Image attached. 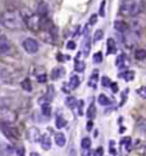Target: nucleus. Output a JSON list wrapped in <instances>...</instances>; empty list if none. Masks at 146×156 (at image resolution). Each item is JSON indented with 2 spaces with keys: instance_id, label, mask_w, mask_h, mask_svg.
Returning <instances> with one entry per match:
<instances>
[{
  "instance_id": "f257e3e1",
  "label": "nucleus",
  "mask_w": 146,
  "mask_h": 156,
  "mask_svg": "<svg viewBox=\"0 0 146 156\" xmlns=\"http://www.w3.org/2000/svg\"><path fill=\"white\" fill-rule=\"evenodd\" d=\"M3 25L10 30L21 28L23 25V19H22L21 13L19 12H14V10L5 12L3 14Z\"/></svg>"
},
{
  "instance_id": "f03ea898",
  "label": "nucleus",
  "mask_w": 146,
  "mask_h": 156,
  "mask_svg": "<svg viewBox=\"0 0 146 156\" xmlns=\"http://www.w3.org/2000/svg\"><path fill=\"white\" fill-rule=\"evenodd\" d=\"M121 13L123 15H134L140 13V6L133 0H126L121 6Z\"/></svg>"
},
{
  "instance_id": "7ed1b4c3",
  "label": "nucleus",
  "mask_w": 146,
  "mask_h": 156,
  "mask_svg": "<svg viewBox=\"0 0 146 156\" xmlns=\"http://www.w3.org/2000/svg\"><path fill=\"white\" fill-rule=\"evenodd\" d=\"M22 46L26 50V53H28V54H36L38 51V42L35 38H31V37L26 38L22 42Z\"/></svg>"
},
{
  "instance_id": "20e7f679",
  "label": "nucleus",
  "mask_w": 146,
  "mask_h": 156,
  "mask_svg": "<svg viewBox=\"0 0 146 156\" xmlns=\"http://www.w3.org/2000/svg\"><path fill=\"white\" fill-rule=\"evenodd\" d=\"M27 27L32 31H38L41 27V15L32 14L27 18Z\"/></svg>"
},
{
  "instance_id": "39448f33",
  "label": "nucleus",
  "mask_w": 146,
  "mask_h": 156,
  "mask_svg": "<svg viewBox=\"0 0 146 156\" xmlns=\"http://www.w3.org/2000/svg\"><path fill=\"white\" fill-rule=\"evenodd\" d=\"M0 119L5 123H13L15 120V114L9 109H0Z\"/></svg>"
},
{
  "instance_id": "423d86ee",
  "label": "nucleus",
  "mask_w": 146,
  "mask_h": 156,
  "mask_svg": "<svg viewBox=\"0 0 146 156\" xmlns=\"http://www.w3.org/2000/svg\"><path fill=\"white\" fill-rule=\"evenodd\" d=\"M12 53V45L5 37H0V55H8Z\"/></svg>"
},
{
  "instance_id": "0eeeda50",
  "label": "nucleus",
  "mask_w": 146,
  "mask_h": 156,
  "mask_svg": "<svg viewBox=\"0 0 146 156\" xmlns=\"http://www.w3.org/2000/svg\"><path fill=\"white\" fill-rule=\"evenodd\" d=\"M1 131L9 139H15L17 138V136H18L17 132H15L13 128H10L9 126H7V124H1Z\"/></svg>"
},
{
  "instance_id": "6e6552de",
  "label": "nucleus",
  "mask_w": 146,
  "mask_h": 156,
  "mask_svg": "<svg viewBox=\"0 0 146 156\" xmlns=\"http://www.w3.org/2000/svg\"><path fill=\"white\" fill-rule=\"evenodd\" d=\"M127 64H128V59H127V56L124 55V54L118 55L117 60H115V65H117L118 68H121V69H124V68H127Z\"/></svg>"
},
{
  "instance_id": "1a4fd4ad",
  "label": "nucleus",
  "mask_w": 146,
  "mask_h": 156,
  "mask_svg": "<svg viewBox=\"0 0 146 156\" xmlns=\"http://www.w3.org/2000/svg\"><path fill=\"white\" fill-rule=\"evenodd\" d=\"M28 138H30L32 142L40 141V138H41L40 131H38L37 128H30V129H28Z\"/></svg>"
},
{
  "instance_id": "9d476101",
  "label": "nucleus",
  "mask_w": 146,
  "mask_h": 156,
  "mask_svg": "<svg viewBox=\"0 0 146 156\" xmlns=\"http://www.w3.org/2000/svg\"><path fill=\"white\" fill-rule=\"evenodd\" d=\"M13 152H14V150L12 146L5 145V143H1V145H0V155L1 156H10Z\"/></svg>"
},
{
  "instance_id": "9b49d317",
  "label": "nucleus",
  "mask_w": 146,
  "mask_h": 156,
  "mask_svg": "<svg viewBox=\"0 0 146 156\" xmlns=\"http://www.w3.org/2000/svg\"><path fill=\"white\" fill-rule=\"evenodd\" d=\"M40 143H41V147L44 150H50L51 149V141H50V137L49 136H41L40 138Z\"/></svg>"
},
{
  "instance_id": "f8f14e48",
  "label": "nucleus",
  "mask_w": 146,
  "mask_h": 156,
  "mask_svg": "<svg viewBox=\"0 0 146 156\" xmlns=\"http://www.w3.org/2000/svg\"><path fill=\"white\" fill-rule=\"evenodd\" d=\"M106 53L108 54H114L115 51H117V46H115V41L113 40V38H108L106 41Z\"/></svg>"
},
{
  "instance_id": "ddd939ff",
  "label": "nucleus",
  "mask_w": 146,
  "mask_h": 156,
  "mask_svg": "<svg viewBox=\"0 0 146 156\" xmlns=\"http://www.w3.org/2000/svg\"><path fill=\"white\" fill-rule=\"evenodd\" d=\"M114 28L117 30L118 32H126V31L128 30V26L122 21H115L114 22Z\"/></svg>"
},
{
  "instance_id": "4468645a",
  "label": "nucleus",
  "mask_w": 146,
  "mask_h": 156,
  "mask_svg": "<svg viewBox=\"0 0 146 156\" xmlns=\"http://www.w3.org/2000/svg\"><path fill=\"white\" fill-rule=\"evenodd\" d=\"M118 77H121L123 78L124 81H133V78H134V73L132 71H124V72H122V73H119Z\"/></svg>"
},
{
  "instance_id": "2eb2a0df",
  "label": "nucleus",
  "mask_w": 146,
  "mask_h": 156,
  "mask_svg": "<svg viewBox=\"0 0 146 156\" xmlns=\"http://www.w3.org/2000/svg\"><path fill=\"white\" fill-rule=\"evenodd\" d=\"M54 139H55V143L59 147H63L65 145V136L63 133H56L55 137H54Z\"/></svg>"
},
{
  "instance_id": "dca6fc26",
  "label": "nucleus",
  "mask_w": 146,
  "mask_h": 156,
  "mask_svg": "<svg viewBox=\"0 0 146 156\" xmlns=\"http://www.w3.org/2000/svg\"><path fill=\"white\" fill-rule=\"evenodd\" d=\"M80 55H81V53L76 56L74 68H76V71H77V72H83V71H85V64H83V61H82V60H80Z\"/></svg>"
},
{
  "instance_id": "f3484780",
  "label": "nucleus",
  "mask_w": 146,
  "mask_h": 156,
  "mask_svg": "<svg viewBox=\"0 0 146 156\" xmlns=\"http://www.w3.org/2000/svg\"><path fill=\"white\" fill-rule=\"evenodd\" d=\"M90 49H91V41H90V38H88V35L86 36V38H85V41H83V54L85 55H88V53H90Z\"/></svg>"
},
{
  "instance_id": "a211bd4d",
  "label": "nucleus",
  "mask_w": 146,
  "mask_h": 156,
  "mask_svg": "<svg viewBox=\"0 0 146 156\" xmlns=\"http://www.w3.org/2000/svg\"><path fill=\"white\" fill-rule=\"evenodd\" d=\"M65 126H67V120H65L61 115H58L56 119H55V127L60 129V128H64Z\"/></svg>"
},
{
  "instance_id": "6ab92c4d",
  "label": "nucleus",
  "mask_w": 146,
  "mask_h": 156,
  "mask_svg": "<svg viewBox=\"0 0 146 156\" xmlns=\"http://www.w3.org/2000/svg\"><path fill=\"white\" fill-rule=\"evenodd\" d=\"M86 115H87V118L90 119V120H92V119L95 118V115H96V108H95V105H94V104H91L90 106H88Z\"/></svg>"
},
{
  "instance_id": "aec40b11",
  "label": "nucleus",
  "mask_w": 146,
  "mask_h": 156,
  "mask_svg": "<svg viewBox=\"0 0 146 156\" xmlns=\"http://www.w3.org/2000/svg\"><path fill=\"white\" fill-rule=\"evenodd\" d=\"M134 58H136L137 60H144L145 58H146V50L137 49L136 51H134Z\"/></svg>"
},
{
  "instance_id": "412c9836",
  "label": "nucleus",
  "mask_w": 146,
  "mask_h": 156,
  "mask_svg": "<svg viewBox=\"0 0 146 156\" xmlns=\"http://www.w3.org/2000/svg\"><path fill=\"white\" fill-rule=\"evenodd\" d=\"M21 86H22V88L25 90V91H27V92H31V91H32V84H31V81L28 79V78H26L25 81H22Z\"/></svg>"
},
{
  "instance_id": "4be33fe9",
  "label": "nucleus",
  "mask_w": 146,
  "mask_h": 156,
  "mask_svg": "<svg viewBox=\"0 0 146 156\" xmlns=\"http://www.w3.org/2000/svg\"><path fill=\"white\" fill-rule=\"evenodd\" d=\"M98 101H99L100 105H103V106H106V105H110V104H111V101L109 100V97H106L105 95H103V93L99 96Z\"/></svg>"
},
{
  "instance_id": "5701e85b",
  "label": "nucleus",
  "mask_w": 146,
  "mask_h": 156,
  "mask_svg": "<svg viewBox=\"0 0 146 156\" xmlns=\"http://www.w3.org/2000/svg\"><path fill=\"white\" fill-rule=\"evenodd\" d=\"M69 86H71V88H77L80 86V78L77 77L76 74H73L71 77V81H69Z\"/></svg>"
},
{
  "instance_id": "b1692460",
  "label": "nucleus",
  "mask_w": 146,
  "mask_h": 156,
  "mask_svg": "<svg viewBox=\"0 0 146 156\" xmlns=\"http://www.w3.org/2000/svg\"><path fill=\"white\" fill-rule=\"evenodd\" d=\"M65 105H67L68 108H71V109H74V106L77 105V100L74 99V97L69 96V97L65 99Z\"/></svg>"
},
{
  "instance_id": "393cba45",
  "label": "nucleus",
  "mask_w": 146,
  "mask_h": 156,
  "mask_svg": "<svg viewBox=\"0 0 146 156\" xmlns=\"http://www.w3.org/2000/svg\"><path fill=\"white\" fill-rule=\"evenodd\" d=\"M42 114H44L45 116H50V114H51V106H50L49 103L46 104H42Z\"/></svg>"
},
{
  "instance_id": "a878e982",
  "label": "nucleus",
  "mask_w": 146,
  "mask_h": 156,
  "mask_svg": "<svg viewBox=\"0 0 146 156\" xmlns=\"http://www.w3.org/2000/svg\"><path fill=\"white\" fill-rule=\"evenodd\" d=\"M45 14H48V5H46V3H40L38 4V15Z\"/></svg>"
},
{
  "instance_id": "bb28decb",
  "label": "nucleus",
  "mask_w": 146,
  "mask_h": 156,
  "mask_svg": "<svg viewBox=\"0 0 146 156\" xmlns=\"http://www.w3.org/2000/svg\"><path fill=\"white\" fill-rule=\"evenodd\" d=\"M81 147H82L83 150H88L91 147V139L88 137H85L82 139V142H81Z\"/></svg>"
},
{
  "instance_id": "cd10ccee",
  "label": "nucleus",
  "mask_w": 146,
  "mask_h": 156,
  "mask_svg": "<svg viewBox=\"0 0 146 156\" xmlns=\"http://www.w3.org/2000/svg\"><path fill=\"white\" fill-rule=\"evenodd\" d=\"M98 79H99V76L98 73H94L91 77H90V82H88V84L91 86V87H96V84H98Z\"/></svg>"
},
{
  "instance_id": "c85d7f7f",
  "label": "nucleus",
  "mask_w": 146,
  "mask_h": 156,
  "mask_svg": "<svg viewBox=\"0 0 146 156\" xmlns=\"http://www.w3.org/2000/svg\"><path fill=\"white\" fill-rule=\"evenodd\" d=\"M103 37H104V31L103 30H96V32L94 33V41L98 42L100 40H103Z\"/></svg>"
},
{
  "instance_id": "c756f323",
  "label": "nucleus",
  "mask_w": 146,
  "mask_h": 156,
  "mask_svg": "<svg viewBox=\"0 0 146 156\" xmlns=\"http://www.w3.org/2000/svg\"><path fill=\"white\" fill-rule=\"evenodd\" d=\"M61 71H63L61 68H55V69H53V73H51V78H53V79H58V78L61 76Z\"/></svg>"
},
{
  "instance_id": "7c9ffc66",
  "label": "nucleus",
  "mask_w": 146,
  "mask_h": 156,
  "mask_svg": "<svg viewBox=\"0 0 146 156\" xmlns=\"http://www.w3.org/2000/svg\"><path fill=\"white\" fill-rule=\"evenodd\" d=\"M122 145L126 146V150L129 151L131 150V137H124L122 139Z\"/></svg>"
},
{
  "instance_id": "2f4dec72",
  "label": "nucleus",
  "mask_w": 146,
  "mask_h": 156,
  "mask_svg": "<svg viewBox=\"0 0 146 156\" xmlns=\"http://www.w3.org/2000/svg\"><path fill=\"white\" fill-rule=\"evenodd\" d=\"M137 95L142 97V99H146V86H142V87L137 90Z\"/></svg>"
},
{
  "instance_id": "473e14b6",
  "label": "nucleus",
  "mask_w": 146,
  "mask_h": 156,
  "mask_svg": "<svg viewBox=\"0 0 146 156\" xmlns=\"http://www.w3.org/2000/svg\"><path fill=\"white\" fill-rule=\"evenodd\" d=\"M101 61H103V54H101V53H96V54H94V63L99 64V63H101Z\"/></svg>"
},
{
  "instance_id": "72a5a7b5",
  "label": "nucleus",
  "mask_w": 146,
  "mask_h": 156,
  "mask_svg": "<svg viewBox=\"0 0 146 156\" xmlns=\"http://www.w3.org/2000/svg\"><path fill=\"white\" fill-rule=\"evenodd\" d=\"M110 78H108V77H103L101 78V84L104 86V87H108V86H110Z\"/></svg>"
},
{
  "instance_id": "f704fd0d",
  "label": "nucleus",
  "mask_w": 146,
  "mask_h": 156,
  "mask_svg": "<svg viewBox=\"0 0 146 156\" xmlns=\"http://www.w3.org/2000/svg\"><path fill=\"white\" fill-rule=\"evenodd\" d=\"M96 21H98V14H92L91 17H90V22H88V25H90V26L95 25Z\"/></svg>"
},
{
  "instance_id": "c9c22d12",
  "label": "nucleus",
  "mask_w": 146,
  "mask_h": 156,
  "mask_svg": "<svg viewBox=\"0 0 146 156\" xmlns=\"http://www.w3.org/2000/svg\"><path fill=\"white\" fill-rule=\"evenodd\" d=\"M104 8H105V1H103L101 3V5H100V15H101V17H104V15H105V10H104Z\"/></svg>"
},
{
  "instance_id": "e433bc0d",
  "label": "nucleus",
  "mask_w": 146,
  "mask_h": 156,
  "mask_svg": "<svg viewBox=\"0 0 146 156\" xmlns=\"http://www.w3.org/2000/svg\"><path fill=\"white\" fill-rule=\"evenodd\" d=\"M103 152H104L103 147H99V149H96V151L94 152V156H103Z\"/></svg>"
},
{
  "instance_id": "4c0bfd02",
  "label": "nucleus",
  "mask_w": 146,
  "mask_h": 156,
  "mask_svg": "<svg viewBox=\"0 0 146 156\" xmlns=\"http://www.w3.org/2000/svg\"><path fill=\"white\" fill-rule=\"evenodd\" d=\"M67 49H69V50H74V49H76V44H74L73 41L67 42Z\"/></svg>"
},
{
  "instance_id": "58836bf2",
  "label": "nucleus",
  "mask_w": 146,
  "mask_h": 156,
  "mask_svg": "<svg viewBox=\"0 0 146 156\" xmlns=\"http://www.w3.org/2000/svg\"><path fill=\"white\" fill-rule=\"evenodd\" d=\"M110 87H111V91H113L114 93L118 92V84L115 83V82H113V83H110Z\"/></svg>"
},
{
  "instance_id": "ea45409f",
  "label": "nucleus",
  "mask_w": 146,
  "mask_h": 156,
  "mask_svg": "<svg viewBox=\"0 0 146 156\" xmlns=\"http://www.w3.org/2000/svg\"><path fill=\"white\" fill-rule=\"evenodd\" d=\"M82 156H94V152H92L90 149H88V150H83Z\"/></svg>"
},
{
  "instance_id": "a19ab883",
  "label": "nucleus",
  "mask_w": 146,
  "mask_h": 156,
  "mask_svg": "<svg viewBox=\"0 0 146 156\" xmlns=\"http://www.w3.org/2000/svg\"><path fill=\"white\" fill-rule=\"evenodd\" d=\"M37 79L40 83H44V82H46V74H41V76H37Z\"/></svg>"
},
{
  "instance_id": "79ce46f5",
  "label": "nucleus",
  "mask_w": 146,
  "mask_h": 156,
  "mask_svg": "<svg viewBox=\"0 0 146 156\" xmlns=\"http://www.w3.org/2000/svg\"><path fill=\"white\" fill-rule=\"evenodd\" d=\"M58 58L60 59V61H65V60H69V56L67 55V56H64V55H61V54H59L58 55Z\"/></svg>"
},
{
  "instance_id": "37998d69",
  "label": "nucleus",
  "mask_w": 146,
  "mask_h": 156,
  "mask_svg": "<svg viewBox=\"0 0 146 156\" xmlns=\"http://www.w3.org/2000/svg\"><path fill=\"white\" fill-rule=\"evenodd\" d=\"M78 105H80V111H78V114L80 115H82L83 113H82V106H83V101H80L78 103Z\"/></svg>"
},
{
  "instance_id": "c03bdc74",
  "label": "nucleus",
  "mask_w": 146,
  "mask_h": 156,
  "mask_svg": "<svg viewBox=\"0 0 146 156\" xmlns=\"http://www.w3.org/2000/svg\"><path fill=\"white\" fill-rule=\"evenodd\" d=\"M86 127H87V129H88V131H90V129H92V122H91V120L87 123V126H86Z\"/></svg>"
},
{
  "instance_id": "a18cd8bd",
  "label": "nucleus",
  "mask_w": 146,
  "mask_h": 156,
  "mask_svg": "<svg viewBox=\"0 0 146 156\" xmlns=\"http://www.w3.org/2000/svg\"><path fill=\"white\" fill-rule=\"evenodd\" d=\"M69 156H76V150L72 149L71 151H69Z\"/></svg>"
},
{
  "instance_id": "49530a36",
  "label": "nucleus",
  "mask_w": 146,
  "mask_h": 156,
  "mask_svg": "<svg viewBox=\"0 0 146 156\" xmlns=\"http://www.w3.org/2000/svg\"><path fill=\"white\" fill-rule=\"evenodd\" d=\"M63 92H65V93H69L71 91H69V88H67L65 86H63Z\"/></svg>"
},
{
  "instance_id": "de8ad7c7",
  "label": "nucleus",
  "mask_w": 146,
  "mask_h": 156,
  "mask_svg": "<svg viewBox=\"0 0 146 156\" xmlns=\"http://www.w3.org/2000/svg\"><path fill=\"white\" fill-rule=\"evenodd\" d=\"M18 155L19 156H25V155H23V149H19L18 150Z\"/></svg>"
},
{
  "instance_id": "09e8293b",
  "label": "nucleus",
  "mask_w": 146,
  "mask_h": 156,
  "mask_svg": "<svg viewBox=\"0 0 146 156\" xmlns=\"http://www.w3.org/2000/svg\"><path fill=\"white\" fill-rule=\"evenodd\" d=\"M31 156H40V155H38V154H35V152H32V154H31Z\"/></svg>"
}]
</instances>
